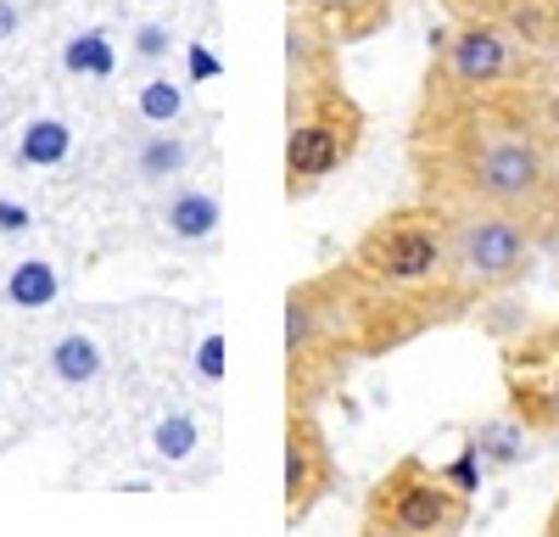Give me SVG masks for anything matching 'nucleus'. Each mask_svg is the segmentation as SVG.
Returning <instances> with one entry per match:
<instances>
[{
    "label": "nucleus",
    "mask_w": 559,
    "mask_h": 537,
    "mask_svg": "<svg viewBox=\"0 0 559 537\" xmlns=\"http://www.w3.org/2000/svg\"><path fill=\"white\" fill-rule=\"evenodd\" d=\"M102 342L96 336H84V331H68L57 347H51V375L62 381V386H90L102 375Z\"/></svg>",
    "instance_id": "obj_11"
},
{
    "label": "nucleus",
    "mask_w": 559,
    "mask_h": 537,
    "mask_svg": "<svg viewBox=\"0 0 559 537\" xmlns=\"http://www.w3.org/2000/svg\"><path fill=\"white\" fill-rule=\"evenodd\" d=\"M302 12H313L319 23H331L336 39H364L376 34L392 12V0H302Z\"/></svg>",
    "instance_id": "obj_9"
},
{
    "label": "nucleus",
    "mask_w": 559,
    "mask_h": 537,
    "mask_svg": "<svg viewBox=\"0 0 559 537\" xmlns=\"http://www.w3.org/2000/svg\"><path fill=\"white\" fill-rule=\"evenodd\" d=\"M17 34V7L12 0H0V39H12Z\"/></svg>",
    "instance_id": "obj_23"
},
{
    "label": "nucleus",
    "mask_w": 559,
    "mask_h": 537,
    "mask_svg": "<svg viewBox=\"0 0 559 537\" xmlns=\"http://www.w3.org/2000/svg\"><path fill=\"white\" fill-rule=\"evenodd\" d=\"M62 68H68L73 79H112V68H118V57H112V39H107L102 28H84V34H73V39L62 45Z\"/></svg>",
    "instance_id": "obj_15"
},
{
    "label": "nucleus",
    "mask_w": 559,
    "mask_h": 537,
    "mask_svg": "<svg viewBox=\"0 0 559 537\" xmlns=\"http://www.w3.org/2000/svg\"><path fill=\"white\" fill-rule=\"evenodd\" d=\"M509 386H515V415L532 431H559V358H554L543 375H532V381L509 375Z\"/></svg>",
    "instance_id": "obj_10"
},
{
    "label": "nucleus",
    "mask_w": 559,
    "mask_h": 537,
    "mask_svg": "<svg viewBox=\"0 0 559 537\" xmlns=\"http://www.w3.org/2000/svg\"><path fill=\"white\" fill-rule=\"evenodd\" d=\"M168 51H174V34H168V23H140V28H134V57L163 62Z\"/></svg>",
    "instance_id": "obj_19"
},
{
    "label": "nucleus",
    "mask_w": 559,
    "mask_h": 537,
    "mask_svg": "<svg viewBox=\"0 0 559 537\" xmlns=\"http://www.w3.org/2000/svg\"><path fill=\"white\" fill-rule=\"evenodd\" d=\"M353 268L381 297L448 291V224H442V207H403V213H386L381 224H369L364 241L353 247Z\"/></svg>",
    "instance_id": "obj_3"
},
{
    "label": "nucleus",
    "mask_w": 559,
    "mask_h": 537,
    "mask_svg": "<svg viewBox=\"0 0 559 537\" xmlns=\"http://www.w3.org/2000/svg\"><path fill=\"white\" fill-rule=\"evenodd\" d=\"M197 375H202L207 386L224 381V336H218V331H207L202 347H197Z\"/></svg>",
    "instance_id": "obj_20"
},
{
    "label": "nucleus",
    "mask_w": 559,
    "mask_h": 537,
    "mask_svg": "<svg viewBox=\"0 0 559 537\" xmlns=\"http://www.w3.org/2000/svg\"><path fill=\"white\" fill-rule=\"evenodd\" d=\"M163 218H168V236H179V241H207V236L218 230V196H213V191H179Z\"/></svg>",
    "instance_id": "obj_13"
},
{
    "label": "nucleus",
    "mask_w": 559,
    "mask_h": 537,
    "mask_svg": "<svg viewBox=\"0 0 559 537\" xmlns=\"http://www.w3.org/2000/svg\"><path fill=\"white\" fill-rule=\"evenodd\" d=\"M185 157H191V152H185V141L163 129V134H152V141L140 146L134 168H140V179H168V174H179V168H185Z\"/></svg>",
    "instance_id": "obj_17"
},
{
    "label": "nucleus",
    "mask_w": 559,
    "mask_h": 537,
    "mask_svg": "<svg viewBox=\"0 0 559 537\" xmlns=\"http://www.w3.org/2000/svg\"><path fill=\"white\" fill-rule=\"evenodd\" d=\"M515 73V34L492 17H471L442 39V62L431 84H442L448 96H481L487 84Z\"/></svg>",
    "instance_id": "obj_6"
},
{
    "label": "nucleus",
    "mask_w": 559,
    "mask_h": 537,
    "mask_svg": "<svg viewBox=\"0 0 559 537\" xmlns=\"http://www.w3.org/2000/svg\"><path fill=\"white\" fill-rule=\"evenodd\" d=\"M442 224H448V291L459 302L492 297V291H509L515 281H526L537 241L521 213L464 202V207H448Z\"/></svg>",
    "instance_id": "obj_2"
},
{
    "label": "nucleus",
    "mask_w": 559,
    "mask_h": 537,
    "mask_svg": "<svg viewBox=\"0 0 559 537\" xmlns=\"http://www.w3.org/2000/svg\"><path fill=\"white\" fill-rule=\"evenodd\" d=\"M57 291H62L57 263H45V258L12 263V275H7V302H12V308H51Z\"/></svg>",
    "instance_id": "obj_12"
},
{
    "label": "nucleus",
    "mask_w": 559,
    "mask_h": 537,
    "mask_svg": "<svg viewBox=\"0 0 559 537\" xmlns=\"http://www.w3.org/2000/svg\"><path fill=\"white\" fill-rule=\"evenodd\" d=\"M134 112L146 123H157V129H168L185 112V84H174L168 73H152L146 84H140V96H134Z\"/></svg>",
    "instance_id": "obj_16"
},
{
    "label": "nucleus",
    "mask_w": 559,
    "mask_h": 537,
    "mask_svg": "<svg viewBox=\"0 0 559 537\" xmlns=\"http://www.w3.org/2000/svg\"><path fill=\"white\" fill-rule=\"evenodd\" d=\"M471 448L481 454V465L503 470V465L526 460V448H532V426H526L521 415H498V420H481V426L471 431Z\"/></svg>",
    "instance_id": "obj_8"
},
{
    "label": "nucleus",
    "mask_w": 559,
    "mask_h": 537,
    "mask_svg": "<svg viewBox=\"0 0 559 537\" xmlns=\"http://www.w3.org/2000/svg\"><path fill=\"white\" fill-rule=\"evenodd\" d=\"M448 186L464 202H487L537 224L559 202V163L526 123H471V134L459 141Z\"/></svg>",
    "instance_id": "obj_1"
},
{
    "label": "nucleus",
    "mask_w": 559,
    "mask_h": 537,
    "mask_svg": "<svg viewBox=\"0 0 559 537\" xmlns=\"http://www.w3.org/2000/svg\"><path fill=\"white\" fill-rule=\"evenodd\" d=\"M152 442H157V460H185L197 448V420L191 415H168Z\"/></svg>",
    "instance_id": "obj_18"
},
{
    "label": "nucleus",
    "mask_w": 559,
    "mask_h": 537,
    "mask_svg": "<svg viewBox=\"0 0 559 537\" xmlns=\"http://www.w3.org/2000/svg\"><path fill=\"white\" fill-rule=\"evenodd\" d=\"M442 476H448V481H453L459 492H476V481H481V454H476L471 442H464V454H459V460H453V465H448Z\"/></svg>",
    "instance_id": "obj_21"
},
{
    "label": "nucleus",
    "mask_w": 559,
    "mask_h": 537,
    "mask_svg": "<svg viewBox=\"0 0 559 537\" xmlns=\"http://www.w3.org/2000/svg\"><path fill=\"white\" fill-rule=\"evenodd\" d=\"M28 218H34V213H28L23 202H7V196H0V230H7V236H23Z\"/></svg>",
    "instance_id": "obj_22"
},
{
    "label": "nucleus",
    "mask_w": 559,
    "mask_h": 537,
    "mask_svg": "<svg viewBox=\"0 0 559 537\" xmlns=\"http://www.w3.org/2000/svg\"><path fill=\"white\" fill-rule=\"evenodd\" d=\"M364 141V112L336 79L313 90H292V129H286V196H308L319 179H331Z\"/></svg>",
    "instance_id": "obj_4"
},
{
    "label": "nucleus",
    "mask_w": 559,
    "mask_h": 537,
    "mask_svg": "<svg viewBox=\"0 0 559 537\" xmlns=\"http://www.w3.org/2000/svg\"><path fill=\"white\" fill-rule=\"evenodd\" d=\"M471 526V492H459L442 470L426 460H397L364 504V532L381 537H437Z\"/></svg>",
    "instance_id": "obj_5"
},
{
    "label": "nucleus",
    "mask_w": 559,
    "mask_h": 537,
    "mask_svg": "<svg viewBox=\"0 0 559 537\" xmlns=\"http://www.w3.org/2000/svg\"><path fill=\"white\" fill-rule=\"evenodd\" d=\"M548 532H554V537H559V504H554V510H548Z\"/></svg>",
    "instance_id": "obj_24"
},
{
    "label": "nucleus",
    "mask_w": 559,
    "mask_h": 537,
    "mask_svg": "<svg viewBox=\"0 0 559 537\" xmlns=\"http://www.w3.org/2000/svg\"><path fill=\"white\" fill-rule=\"evenodd\" d=\"M336 487V460L324 426L313 420V403H292L286 415V521H308L319 510V499Z\"/></svg>",
    "instance_id": "obj_7"
},
{
    "label": "nucleus",
    "mask_w": 559,
    "mask_h": 537,
    "mask_svg": "<svg viewBox=\"0 0 559 537\" xmlns=\"http://www.w3.org/2000/svg\"><path fill=\"white\" fill-rule=\"evenodd\" d=\"M68 152H73V129L62 118H34L17 141V157L28 168H57V163H68Z\"/></svg>",
    "instance_id": "obj_14"
}]
</instances>
